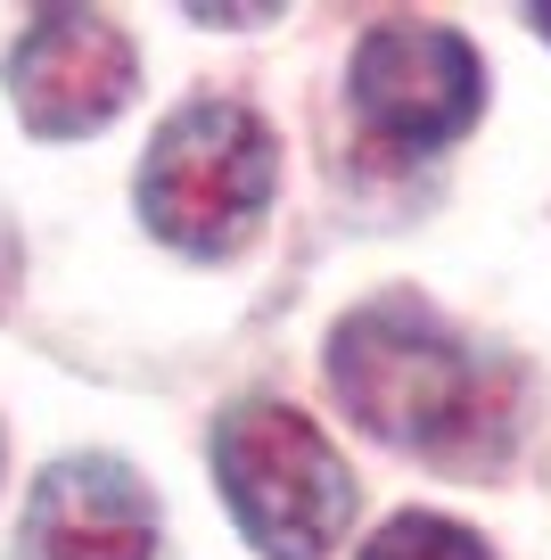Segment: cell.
Here are the masks:
<instances>
[{
    "mask_svg": "<svg viewBox=\"0 0 551 560\" xmlns=\"http://www.w3.org/2000/svg\"><path fill=\"white\" fill-rule=\"evenodd\" d=\"M329 387L338 404L396 454L469 462L485 454L494 363L436 314L429 298H371L329 330Z\"/></svg>",
    "mask_w": 551,
    "mask_h": 560,
    "instance_id": "6da1fadb",
    "label": "cell"
},
{
    "mask_svg": "<svg viewBox=\"0 0 551 560\" xmlns=\"http://www.w3.org/2000/svg\"><path fill=\"white\" fill-rule=\"evenodd\" d=\"M272 190H280V140L247 100L173 107L132 174L140 231L198 264L239 256L272 214Z\"/></svg>",
    "mask_w": 551,
    "mask_h": 560,
    "instance_id": "7a4b0ae2",
    "label": "cell"
},
{
    "mask_svg": "<svg viewBox=\"0 0 551 560\" xmlns=\"http://www.w3.org/2000/svg\"><path fill=\"white\" fill-rule=\"evenodd\" d=\"M214 487L263 560H329L354 527L345 454L280 396H239L214 420Z\"/></svg>",
    "mask_w": 551,
    "mask_h": 560,
    "instance_id": "3957f363",
    "label": "cell"
},
{
    "mask_svg": "<svg viewBox=\"0 0 551 560\" xmlns=\"http://www.w3.org/2000/svg\"><path fill=\"white\" fill-rule=\"evenodd\" d=\"M345 107L371 140L420 158V149H453L469 124L485 116V67L469 34L429 18H387L354 42L345 67Z\"/></svg>",
    "mask_w": 551,
    "mask_h": 560,
    "instance_id": "277c9868",
    "label": "cell"
},
{
    "mask_svg": "<svg viewBox=\"0 0 551 560\" xmlns=\"http://www.w3.org/2000/svg\"><path fill=\"white\" fill-rule=\"evenodd\" d=\"M0 83L34 140H91L132 107L140 50L99 9H34V25L9 42Z\"/></svg>",
    "mask_w": 551,
    "mask_h": 560,
    "instance_id": "5b68a950",
    "label": "cell"
},
{
    "mask_svg": "<svg viewBox=\"0 0 551 560\" xmlns=\"http://www.w3.org/2000/svg\"><path fill=\"white\" fill-rule=\"evenodd\" d=\"M17 544L25 560H156L165 520L124 454H67L34 478Z\"/></svg>",
    "mask_w": 551,
    "mask_h": 560,
    "instance_id": "8992f818",
    "label": "cell"
},
{
    "mask_svg": "<svg viewBox=\"0 0 551 560\" xmlns=\"http://www.w3.org/2000/svg\"><path fill=\"white\" fill-rule=\"evenodd\" d=\"M354 560H494V552H485L478 527L445 520V511H396V520H379L362 536Z\"/></svg>",
    "mask_w": 551,
    "mask_h": 560,
    "instance_id": "52a82bcc",
    "label": "cell"
},
{
    "mask_svg": "<svg viewBox=\"0 0 551 560\" xmlns=\"http://www.w3.org/2000/svg\"><path fill=\"white\" fill-rule=\"evenodd\" d=\"M527 25H535L543 42H551V0H535V9H527Z\"/></svg>",
    "mask_w": 551,
    "mask_h": 560,
    "instance_id": "ba28073f",
    "label": "cell"
}]
</instances>
